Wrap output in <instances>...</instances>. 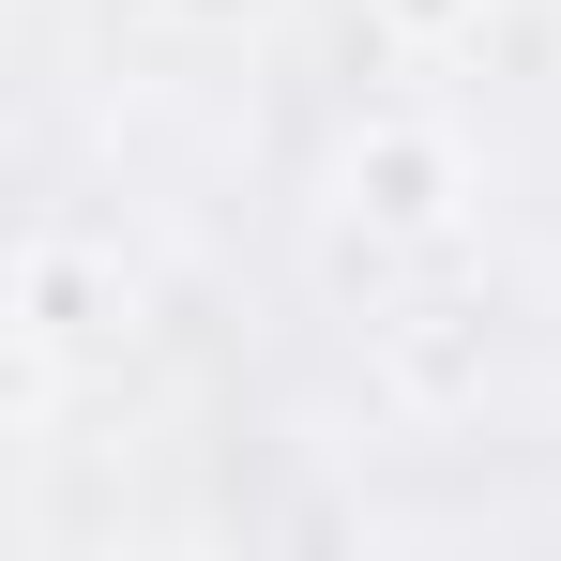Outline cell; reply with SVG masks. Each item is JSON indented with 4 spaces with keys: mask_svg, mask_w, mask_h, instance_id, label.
Here are the masks:
<instances>
[{
    "mask_svg": "<svg viewBox=\"0 0 561 561\" xmlns=\"http://www.w3.org/2000/svg\"><path fill=\"white\" fill-rule=\"evenodd\" d=\"M365 183H379V213H440V152H425V137H394Z\"/></svg>",
    "mask_w": 561,
    "mask_h": 561,
    "instance_id": "obj_1",
    "label": "cell"
}]
</instances>
